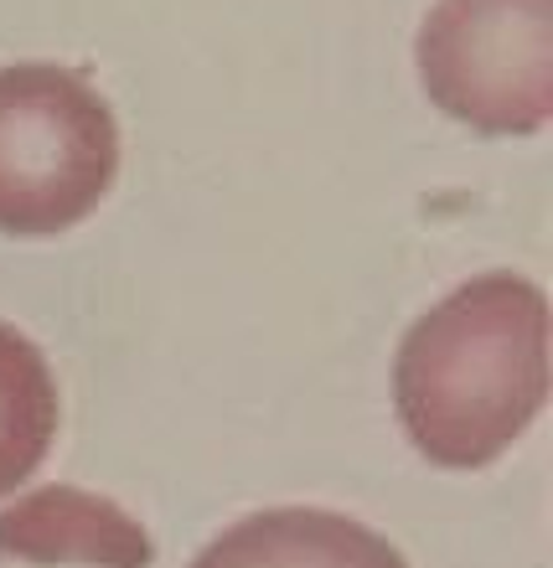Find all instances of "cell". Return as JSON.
<instances>
[{"label": "cell", "instance_id": "1", "mask_svg": "<svg viewBox=\"0 0 553 568\" xmlns=\"http://www.w3.org/2000/svg\"><path fill=\"white\" fill-rule=\"evenodd\" d=\"M549 404V295L523 274H481L409 326L393 408L430 465L481 470Z\"/></svg>", "mask_w": 553, "mask_h": 568}, {"label": "cell", "instance_id": "2", "mask_svg": "<svg viewBox=\"0 0 553 568\" xmlns=\"http://www.w3.org/2000/svg\"><path fill=\"white\" fill-rule=\"evenodd\" d=\"M120 176V120L89 78L58 62L0 68V233L58 239Z\"/></svg>", "mask_w": 553, "mask_h": 568}, {"label": "cell", "instance_id": "3", "mask_svg": "<svg viewBox=\"0 0 553 568\" xmlns=\"http://www.w3.org/2000/svg\"><path fill=\"white\" fill-rule=\"evenodd\" d=\"M414 58L450 120L481 135H539L553 114V0H434Z\"/></svg>", "mask_w": 553, "mask_h": 568}, {"label": "cell", "instance_id": "4", "mask_svg": "<svg viewBox=\"0 0 553 568\" xmlns=\"http://www.w3.org/2000/svg\"><path fill=\"white\" fill-rule=\"evenodd\" d=\"M0 558L31 568H150V532L109 496L78 486H42L0 511Z\"/></svg>", "mask_w": 553, "mask_h": 568}, {"label": "cell", "instance_id": "5", "mask_svg": "<svg viewBox=\"0 0 553 568\" xmlns=\"http://www.w3.org/2000/svg\"><path fill=\"white\" fill-rule=\"evenodd\" d=\"M192 568H409L389 538L326 507H270L233 523Z\"/></svg>", "mask_w": 553, "mask_h": 568}, {"label": "cell", "instance_id": "6", "mask_svg": "<svg viewBox=\"0 0 553 568\" xmlns=\"http://www.w3.org/2000/svg\"><path fill=\"white\" fill-rule=\"evenodd\" d=\"M58 439V383L42 346L0 321V496L37 476Z\"/></svg>", "mask_w": 553, "mask_h": 568}]
</instances>
